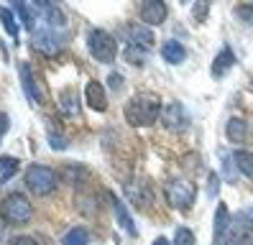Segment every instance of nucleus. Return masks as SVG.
<instances>
[{
    "instance_id": "nucleus-3",
    "label": "nucleus",
    "mask_w": 253,
    "mask_h": 245,
    "mask_svg": "<svg viewBox=\"0 0 253 245\" xmlns=\"http://www.w3.org/2000/svg\"><path fill=\"white\" fill-rule=\"evenodd\" d=\"M26 187L31 189L36 197H46L56 189V184H59V176L54 168L49 166H41V163H34V166H28L26 168Z\"/></svg>"
},
{
    "instance_id": "nucleus-4",
    "label": "nucleus",
    "mask_w": 253,
    "mask_h": 245,
    "mask_svg": "<svg viewBox=\"0 0 253 245\" xmlns=\"http://www.w3.org/2000/svg\"><path fill=\"white\" fill-rule=\"evenodd\" d=\"M164 197H167L169 207L187 212L192 204H195V199H197V187L192 181H187V179H171L167 187H164Z\"/></svg>"
},
{
    "instance_id": "nucleus-13",
    "label": "nucleus",
    "mask_w": 253,
    "mask_h": 245,
    "mask_svg": "<svg viewBox=\"0 0 253 245\" xmlns=\"http://www.w3.org/2000/svg\"><path fill=\"white\" fill-rule=\"evenodd\" d=\"M110 199H113V209H115V217H118V222H121V227L126 230L130 238H136V235H138V230H136V225H133V217L128 214L126 204H123L115 194H110Z\"/></svg>"
},
{
    "instance_id": "nucleus-11",
    "label": "nucleus",
    "mask_w": 253,
    "mask_h": 245,
    "mask_svg": "<svg viewBox=\"0 0 253 245\" xmlns=\"http://www.w3.org/2000/svg\"><path fill=\"white\" fill-rule=\"evenodd\" d=\"M84 97H87V105L97 113H105L108 110V97H105V87H102L97 80L87 82V89H84Z\"/></svg>"
},
{
    "instance_id": "nucleus-32",
    "label": "nucleus",
    "mask_w": 253,
    "mask_h": 245,
    "mask_svg": "<svg viewBox=\"0 0 253 245\" xmlns=\"http://www.w3.org/2000/svg\"><path fill=\"white\" fill-rule=\"evenodd\" d=\"M154 245H171V243H169L167 238H156V240H154Z\"/></svg>"
},
{
    "instance_id": "nucleus-10",
    "label": "nucleus",
    "mask_w": 253,
    "mask_h": 245,
    "mask_svg": "<svg viewBox=\"0 0 253 245\" xmlns=\"http://www.w3.org/2000/svg\"><path fill=\"white\" fill-rule=\"evenodd\" d=\"M18 72H21V84H23L26 97L31 100L34 105H43V92L39 89V84H36V80H34L31 67H28L26 61H21V64H18Z\"/></svg>"
},
{
    "instance_id": "nucleus-12",
    "label": "nucleus",
    "mask_w": 253,
    "mask_h": 245,
    "mask_svg": "<svg viewBox=\"0 0 253 245\" xmlns=\"http://www.w3.org/2000/svg\"><path fill=\"white\" fill-rule=\"evenodd\" d=\"M128 43H136V46H141V49H151L154 46V34H151V28H146V26H141V23H133L130 28H128Z\"/></svg>"
},
{
    "instance_id": "nucleus-27",
    "label": "nucleus",
    "mask_w": 253,
    "mask_h": 245,
    "mask_svg": "<svg viewBox=\"0 0 253 245\" xmlns=\"http://www.w3.org/2000/svg\"><path fill=\"white\" fill-rule=\"evenodd\" d=\"M192 13H195L197 21H205V15H207V3H197L195 8H192Z\"/></svg>"
},
{
    "instance_id": "nucleus-20",
    "label": "nucleus",
    "mask_w": 253,
    "mask_h": 245,
    "mask_svg": "<svg viewBox=\"0 0 253 245\" xmlns=\"http://www.w3.org/2000/svg\"><path fill=\"white\" fill-rule=\"evenodd\" d=\"M233 161H235L238 171L246 174L248 179H253V153L251 151H235L233 153Z\"/></svg>"
},
{
    "instance_id": "nucleus-9",
    "label": "nucleus",
    "mask_w": 253,
    "mask_h": 245,
    "mask_svg": "<svg viewBox=\"0 0 253 245\" xmlns=\"http://www.w3.org/2000/svg\"><path fill=\"white\" fill-rule=\"evenodd\" d=\"M167 3H161V0H146L141 3V21L148 23V26H161L167 21Z\"/></svg>"
},
{
    "instance_id": "nucleus-30",
    "label": "nucleus",
    "mask_w": 253,
    "mask_h": 245,
    "mask_svg": "<svg viewBox=\"0 0 253 245\" xmlns=\"http://www.w3.org/2000/svg\"><path fill=\"white\" fill-rule=\"evenodd\" d=\"M8 128H10V122H8V115H5V113H0V141H3V135L8 133Z\"/></svg>"
},
{
    "instance_id": "nucleus-23",
    "label": "nucleus",
    "mask_w": 253,
    "mask_h": 245,
    "mask_svg": "<svg viewBox=\"0 0 253 245\" xmlns=\"http://www.w3.org/2000/svg\"><path fill=\"white\" fill-rule=\"evenodd\" d=\"M123 56H126L128 64H136V67H141L143 61H146V49H141V46H136V43H126V51H123Z\"/></svg>"
},
{
    "instance_id": "nucleus-22",
    "label": "nucleus",
    "mask_w": 253,
    "mask_h": 245,
    "mask_svg": "<svg viewBox=\"0 0 253 245\" xmlns=\"http://www.w3.org/2000/svg\"><path fill=\"white\" fill-rule=\"evenodd\" d=\"M87 243H90V233L84 227H72L62 238V245H87Z\"/></svg>"
},
{
    "instance_id": "nucleus-16",
    "label": "nucleus",
    "mask_w": 253,
    "mask_h": 245,
    "mask_svg": "<svg viewBox=\"0 0 253 245\" xmlns=\"http://www.w3.org/2000/svg\"><path fill=\"white\" fill-rule=\"evenodd\" d=\"M228 227H230V212H228L225 202H220L215 209V245H220V240L225 238Z\"/></svg>"
},
{
    "instance_id": "nucleus-25",
    "label": "nucleus",
    "mask_w": 253,
    "mask_h": 245,
    "mask_svg": "<svg viewBox=\"0 0 253 245\" xmlns=\"http://www.w3.org/2000/svg\"><path fill=\"white\" fill-rule=\"evenodd\" d=\"M235 15L241 18L243 23L253 26V3H243V5H235Z\"/></svg>"
},
{
    "instance_id": "nucleus-8",
    "label": "nucleus",
    "mask_w": 253,
    "mask_h": 245,
    "mask_svg": "<svg viewBox=\"0 0 253 245\" xmlns=\"http://www.w3.org/2000/svg\"><path fill=\"white\" fill-rule=\"evenodd\" d=\"M126 194L133 202V207H141V209H146L148 204L154 202V192H151V187H148L146 181H130V184H126Z\"/></svg>"
},
{
    "instance_id": "nucleus-2",
    "label": "nucleus",
    "mask_w": 253,
    "mask_h": 245,
    "mask_svg": "<svg viewBox=\"0 0 253 245\" xmlns=\"http://www.w3.org/2000/svg\"><path fill=\"white\" fill-rule=\"evenodd\" d=\"M0 217L8 225H28L34 217V207L21 192H13L0 202Z\"/></svg>"
},
{
    "instance_id": "nucleus-5",
    "label": "nucleus",
    "mask_w": 253,
    "mask_h": 245,
    "mask_svg": "<svg viewBox=\"0 0 253 245\" xmlns=\"http://www.w3.org/2000/svg\"><path fill=\"white\" fill-rule=\"evenodd\" d=\"M87 49H90V54L100 61V64H113L115 54H118V43L108 31L92 28L90 34H87Z\"/></svg>"
},
{
    "instance_id": "nucleus-18",
    "label": "nucleus",
    "mask_w": 253,
    "mask_h": 245,
    "mask_svg": "<svg viewBox=\"0 0 253 245\" xmlns=\"http://www.w3.org/2000/svg\"><path fill=\"white\" fill-rule=\"evenodd\" d=\"M225 133H228V141L230 143H243L246 135H248V122L243 118H230Z\"/></svg>"
},
{
    "instance_id": "nucleus-7",
    "label": "nucleus",
    "mask_w": 253,
    "mask_h": 245,
    "mask_svg": "<svg viewBox=\"0 0 253 245\" xmlns=\"http://www.w3.org/2000/svg\"><path fill=\"white\" fill-rule=\"evenodd\" d=\"M161 122H164V128H167V130L179 133V130L187 128L189 118H187V110H184L179 102H169V105L161 110Z\"/></svg>"
},
{
    "instance_id": "nucleus-17",
    "label": "nucleus",
    "mask_w": 253,
    "mask_h": 245,
    "mask_svg": "<svg viewBox=\"0 0 253 245\" xmlns=\"http://www.w3.org/2000/svg\"><path fill=\"white\" fill-rule=\"evenodd\" d=\"M161 56H164V61H169V64H182V61L187 59V51H184V46L179 41H164Z\"/></svg>"
},
{
    "instance_id": "nucleus-26",
    "label": "nucleus",
    "mask_w": 253,
    "mask_h": 245,
    "mask_svg": "<svg viewBox=\"0 0 253 245\" xmlns=\"http://www.w3.org/2000/svg\"><path fill=\"white\" fill-rule=\"evenodd\" d=\"M49 143H51V148L54 151H64L69 143H67V138L62 135V133H54V128L49 125Z\"/></svg>"
},
{
    "instance_id": "nucleus-29",
    "label": "nucleus",
    "mask_w": 253,
    "mask_h": 245,
    "mask_svg": "<svg viewBox=\"0 0 253 245\" xmlns=\"http://www.w3.org/2000/svg\"><path fill=\"white\" fill-rule=\"evenodd\" d=\"M108 82H110V87L118 92V89L123 87V77H121V74H110V77H108Z\"/></svg>"
},
{
    "instance_id": "nucleus-21",
    "label": "nucleus",
    "mask_w": 253,
    "mask_h": 245,
    "mask_svg": "<svg viewBox=\"0 0 253 245\" xmlns=\"http://www.w3.org/2000/svg\"><path fill=\"white\" fill-rule=\"evenodd\" d=\"M21 168V161L16 156H0V184H5L10 176H16Z\"/></svg>"
},
{
    "instance_id": "nucleus-28",
    "label": "nucleus",
    "mask_w": 253,
    "mask_h": 245,
    "mask_svg": "<svg viewBox=\"0 0 253 245\" xmlns=\"http://www.w3.org/2000/svg\"><path fill=\"white\" fill-rule=\"evenodd\" d=\"M10 245H39L34 238H28V235H18V238H13Z\"/></svg>"
},
{
    "instance_id": "nucleus-31",
    "label": "nucleus",
    "mask_w": 253,
    "mask_h": 245,
    "mask_svg": "<svg viewBox=\"0 0 253 245\" xmlns=\"http://www.w3.org/2000/svg\"><path fill=\"white\" fill-rule=\"evenodd\" d=\"M215 187H217V174H210V197H215Z\"/></svg>"
},
{
    "instance_id": "nucleus-24",
    "label": "nucleus",
    "mask_w": 253,
    "mask_h": 245,
    "mask_svg": "<svg viewBox=\"0 0 253 245\" xmlns=\"http://www.w3.org/2000/svg\"><path fill=\"white\" fill-rule=\"evenodd\" d=\"M174 245H195V233H192L189 227H176Z\"/></svg>"
},
{
    "instance_id": "nucleus-19",
    "label": "nucleus",
    "mask_w": 253,
    "mask_h": 245,
    "mask_svg": "<svg viewBox=\"0 0 253 245\" xmlns=\"http://www.w3.org/2000/svg\"><path fill=\"white\" fill-rule=\"evenodd\" d=\"M0 21H3L5 34H8L10 39H16V43H18L21 28H18V23H16V15H13V10H10V8H5V5H0Z\"/></svg>"
},
{
    "instance_id": "nucleus-15",
    "label": "nucleus",
    "mask_w": 253,
    "mask_h": 245,
    "mask_svg": "<svg viewBox=\"0 0 253 245\" xmlns=\"http://www.w3.org/2000/svg\"><path fill=\"white\" fill-rule=\"evenodd\" d=\"M59 107L67 118H80V100L74 89H62L59 92Z\"/></svg>"
},
{
    "instance_id": "nucleus-33",
    "label": "nucleus",
    "mask_w": 253,
    "mask_h": 245,
    "mask_svg": "<svg viewBox=\"0 0 253 245\" xmlns=\"http://www.w3.org/2000/svg\"><path fill=\"white\" fill-rule=\"evenodd\" d=\"M251 245H253V238H251Z\"/></svg>"
},
{
    "instance_id": "nucleus-14",
    "label": "nucleus",
    "mask_w": 253,
    "mask_h": 245,
    "mask_svg": "<svg viewBox=\"0 0 253 245\" xmlns=\"http://www.w3.org/2000/svg\"><path fill=\"white\" fill-rule=\"evenodd\" d=\"M235 67V54L230 51V46H225L212 61V77H225Z\"/></svg>"
},
{
    "instance_id": "nucleus-6",
    "label": "nucleus",
    "mask_w": 253,
    "mask_h": 245,
    "mask_svg": "<svg viewBox=\"0 0 253 245\" xmlns=\"http://www.w3.org/2000/svg\"><path fill=\"white\" fill-rule=\"evenodd\" d=\"M62 43H64V36L59 34L56 28H49V26H41L34 31V49L41 51V54H56L59 49H62Z\"/></svg>"
},
{
    "instance_id": "nucleus-1",
    "label": "nucleus",
    "mask_w": 253,
    "mask_h": 245,
    "mask_svg": "<svg viewBox=\"0 0 253 245\" xmlns=\"http://www.w3.org/2000/svg\"><path fill=\"white\" fill-rule=\"evenodd\" d=\"M161 102L151 95H136V97H130L128 105H126V120H128V125L133 128H148V125H154V122L159 120L161 115Z\"/></svg>"
}]
</instances>
